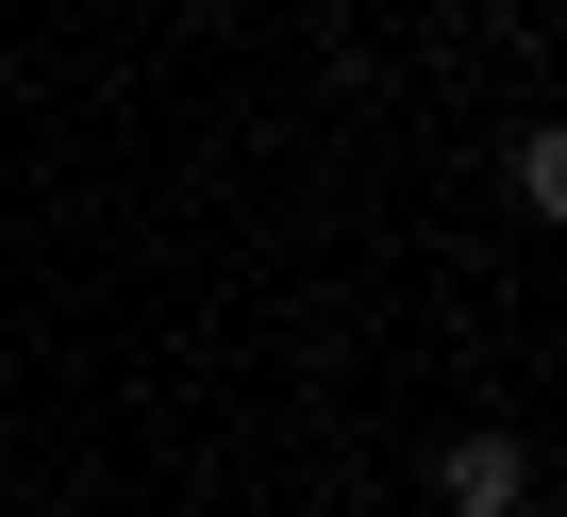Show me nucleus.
<instances>
[{
	"label": "nucleus",
	"mask_w": 567,
	"mask_h": 517,
	"mask_svg": "<svg viewBox=\"0 0 567 517\" xmlns=\"http://www.w3.org/2000/svg\"><path fill=\"white\" fill-rule=\"evenodd\" d=\"M434 500H451V517H517V500H534V451L484 417V434H451V451H434Z\"/></svg>",
	"instance_id": "obj_1"
},
{
	"label": "nucleus",
	"mask_w": 567,
	"mask_h": 517,
	"mask_svg": "<svg viewBox=\"0 0 567 517\" xmlns=\"http://www.w3.org/2000/svg\"><path fill=\"white\" fill-rule=\"evenodd\" d=\"M517 200L567 234V117H534V134H517Z\"/></svg>",
	"instance_id": "obj_2"
}]
</instances>
